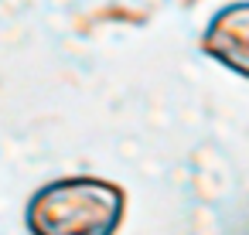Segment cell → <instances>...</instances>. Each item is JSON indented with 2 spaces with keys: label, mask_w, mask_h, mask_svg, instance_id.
Instances as JSON below:
<instances>
[{
  "label": "cell",
  "mask_w": 249,
  "mask_h": 235,
  "mask_svg": "<svg viewBox=\"0 0 249 235\" xmlns=\"http://www.w3.org/2000/svg\"><path fill=\"white\" fill-rule=\"evenodd\" d=\"M201 51L222 68L249 79V0L222 7L208 21L201 34Z\"/></svg>",
  "instance_id": "7a4b0ae2"
},
{
  "label": "cell",
  "mask_w": 249,
  "mask_h": 235,
  "mask_svg": "<svg viewBox=\"0 0 249 235\" xmlns=\"http://www.w3.org/2000/svg\"><path fill=\"white\" fill-rule=\"evenodd\" d=\"M123 215L126 191L120 184L92 174H69L31 194L24 225L31 235H116Z\"/></svg>",
  "instance_id": "6da1fadb"
}]
</instances>
